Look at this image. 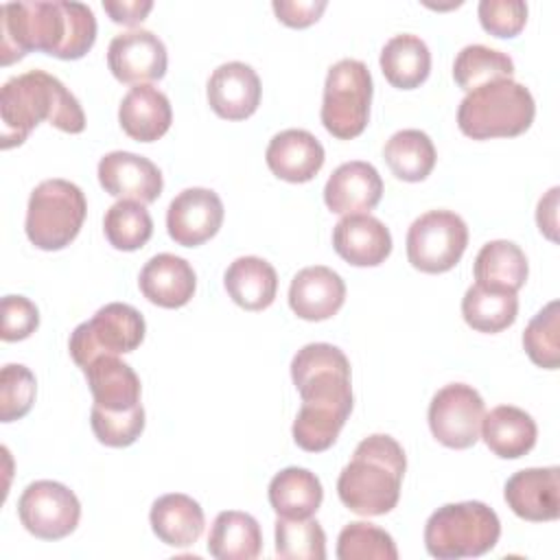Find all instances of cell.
I'll return each instance as SVG.
<instances>
[{
    "label": "cell",
    "instance_id": "obj_34",
    "mask_svg": "<svg viewBox=\"0 0 560 560\" xmlns=\"http://www.w3.org/2000/svg\"><path fill=\"white\" fill-rule=\"evenodd\" d=\"M350 411V407L341 405L302 402L291 429L295 444L308 453L330 448L337 442L339 431L343 429Z\"/></svg>",
    "mask_w": 560,
    "mask_h": 560
},
{
    "label": "cell",
    "instance_id": "obj_12",
    "mask_svg": "<svg viewBox=\"0 0 560 560\" xmlns=\"http://www.w3.org/2000/svg\"><path fill=\"white\" fill-rule=\"evenodd\" d=\"M483 416V398L466 383L444 385L429 402V429L448 448H470L479 440Z\"/></svg>",
    "mask_w": 560,
    "mask_h": 560
},
{
    "label": "cell",
    "instance_id": "obj_35",
    "mask_svg": "<svg viewBox=\"0 0 560 560\" xmlns=\"http://www.w3.org/2000/svg\"><path fill=\"white\" fill-rule=\"evenodd\" d=\"M512 74L514 61L510 59V55L483 44L464 46L453 61V79L466 92L490 81L512 79Z\"/></svg>",
    "mask_w": 560,
    "mask_h": 560
},
{
    "label": "cell",
    "instance_id": "obj_5",
    "mask_svg": "<svg viewBox=\"0 0 560 560\" xmlns=\"http://www.w3.org/2000/svg\"><path fill=\"white\" fill-rule=\"evenodd\" d=\"M501 536L497 512L481 501L438 508L424 525V547L438 560L477 558L494 549Z\"/></svg>",
    "mask_w": 560,
    "mask_h": 560
},
{
    "label": "cell",
    "instance_id": "obj_23",
    "mask_svg": "<svg viewBox=\"0 0 560 560\" xmlns=\"http://www.w3.org/2000/svg\"><path fill=\"white\" fill-rule=\"evenodd\" d=\"M118 122L129 138L138 142H153L162 138L173 122L171 101L155 85L138 83L122 96Z\"/></svg>",
    "mask_w": 560,
    "mask_h": 560
},
{
    "label": "cell",
    "instance_id": "obj_9",
    "mask_svg": "<svg viewBox=\"0 0 560 560\" xmlns=\"http://www.w3.org/2000/svg\"><path fill=\"white\" fill-rule=\"evenodd\" d=\"M291 378L302 402H328L352 409L350 361L332 343H306L291 359Z\"/></svg>",
    "mask_w": 560,
    "mask_h": 560
},
{
    "label": "cell",
    "instance_id": "obj_40",
    "mask_svg": "<svg viewBox=\"0 0 560 560\" xmlns=\"http://www.w3.org/2000/svg\"><path fill=\"white\" fill-rule=\"evenodd\" d=\"M90 422L101 444L112 448H122L133 444L144 431V409L142 405H136L133 409H127V411H109L92 405Z\"/></svg>",
    "mask_w": 560,
    "mask_h": 560
},
{
    "label": "cell",
    "instance_id": "obj_17",
    "mask_svg": "<svg viewBox=\"0 0 560 560\" xmlns=\"http://www.w3.org/2000/svg\"><path fill=\"white\" fill-rule=\"evenodd\" d=\"M208 103L225 120H245L260 105V79L249 63L228 61L212 70L208 79Z\"/></svg>",
    "mask_w": 560,
    "mask_h": 560
},
{
    "label": "cell",
    "instance_id": "obj_8",
    "mask_svg": "<svg viewBox=\"0 0 560 560\" xmlns=\"http://www.w3.org/2000/svg\"><path fill=\"white\" fill-rule=\"evenodd\" d=\"M144 332L147 324L138 308L125 302H109L72 330L68 341L70 357L83 370L98 354L133 352Z\"/></svg>",
    "mask_w": 560,
    "mask_h": 560
},
{
    "label": "cell",
    "instance_id": "obj_32",
    "mask_svg": "<svg viewBox=\"0 0 560 560\" xmlns=\"http://www.w3.org/2000/svg\"><path fill=\"white\" fill-rule=\"evenodd\" d=\"M472 273L479 284L518 291L527 280L529 265L525 252L516 243L499 238L479 249Z\"/></svg>",
    "mask_w": 560,
    "mask_h": 560
},
{
    "label": "cell",
    "instance_id": "obj_10",
    "mask_svg": "<svg viewBox=\"0 0 560 560\" xmlns=\"http://www.w3.org/2000/svg\"><path fill=\"white\" fill-rule=\"evenodd\" d=\"M468 245V225L453 210H429L407 232V258L424 273L453 269Z\"/></svg>",
    "mask_w": 560,
    "mask_h": 560
},
{
    "label": "cell",
    "instance_id": "obj_13",
    "mask_svg": "<svg viewBox=\"0 0 560 560\" xmlns=\"http://www.w3.org/2000/svg\"><path fill=\"white\" fill-rule=\"evenodd\" d=\"M223 201L210 188H186L173 197L166 210L168 236L184 247L210 241L223 223Z\"/></svg>",
    "mask_w": 560,
    "mask_h": 560
},
{
    "label": "cell",
    "instance_id": "obj_39",
    "mask_svg": "<svg viewBox=\"0 0 560 560\" xmlns=\"http://www.w3.org/2000/svg\"><path fill=\"white\" fill-rule=\"evenodd\" d=\"M339 560H396L394 538L372 523H348L337 538Z\"/></svg>",
    "mask_w": 560,
    "mask_h": 560
},
{
    "label": "cell",
    "instance_id": "obj_33",
    "mask_svg": "<svg viewBox=\"0 0 560 560\" xmlns=\"http://www.w3.org/2000/svg\"><path fill=\"white\" fill-rule=\"evenodd\" d=\"M389 171L402 182H422L435 166L433 140L420 129H400L383 147Z\"/></svg>",
    "mask_w": 560,
    "mask_h": 560
},
{
    "label": "cell",
    "instance_id": "obj_16",
    "mask_svg": "<svg viewBox=\"0 0 560 560\" xmlns=\"http://www.w3.org/2000/svg\"><path fill=\"white\" fill-rule=\"evenodd\" d=\"M508 508L534 523L556 521L560 516V470L558 466L547 468H523L514 472L503 488Z\"/></svg>",
    "mask_w": 560,
    "mask_h": 560
},
{
    "label": "cell",
    "instance_id": "obj_6",
    "mask_svg": "<svg viewBox=\"0 0 560 560\" xmlns=\"http://www.w3.org/2000/svg\"><path fill=\"white\" fill-rule=\"evenodd\" d=\"M88 214V201L83 190L61 177L39 182L26 206L24 230L28 241L44 249L57 252L70 245Z\"/></svg>",
    "mask_w": 560,
    "mask_h": 560
},
{
    "label": "cell",
    "instance_id": "obj_2",
    "mask_svg": "<svg viewBox=\"0 0 560 560\" xmlns=\"http://www.w3.org/2000/svg\"><path fill=\"white\" fill-rule=\"evenodd\" d=\"M42 120L66 133L85 129V114L77 96L57 77L44 70H28L7 79L0 90L2 149L22 144Z\"/></svg>",
    "mask_w": 560,
    "mask_h": 560
},
{
    "label": "cell",
    "instance_id": "obj_29",
    "mask_svg": "<svg viewBox=\"0 0 560 560\" xmlns=\"http://www.w3.org/2000/svg\"><path fill=\"white\" fill-rule=\"evenodd\" d=\"M262 547L258 521L238 510L219 512L208 536V551L217 560H254Z\"/></svg>",
    "mask_w": 560,
    "mask_h": 560
},
{
    "label": "cell",
    "instance_id": "obj_28",
    "mask_svg": "<svg viewBox=\"0 0 560 560\" xmlns=\"http://www.w3.org/2000/svg\"><path fill=\"white\" fill-rule=\"evenodd\" d=\"M322 499V481L308 468L289 466L269 481V503L278 516L311 518L319 510Z\"/></svg>",
    "mask_w": 560,
    "mask_h": 560
},
{
    "label": "cell",
    "instance_id": "obj_27",
    "mask_svg": "<svg viewBox=\"0 0 560 560\" xmlns=\"http://www.w3.org/2000/svg\"><path fill=\"white\" fill-rule=\"evenodd\" d=\"M228 295L245 311L271 306L278 293V273L265 258L238 256L223 273Z\"/></svg>",
    "mask_w": 560,
    "mask_h": 560
},
{
    "label": "cell",
    "instance_id": "obj_14",
    "mask_svg": "<svg viewBox=\"0 0 560 560\" xmlns=\"http://www.w3.org/2000/svg\"><path fill=\"white\" fill-rule=\"evenodd\" d=\"M107 66L122 83L158 81L166 74V46L153 31L131 28L109 42Z\"/></svg>",
    "mask_w": 560,
    "mask_h": 560
},
{
    "label": "cell",
    "instance_id": "obj_20",
    "mask_svg": "<svg viewBox=\"0 0 560 560\" xmlns=\"http://www.w3.org/2000/svg\"><path fill=\"white\" fill-rule=\"evenodd\" d=\"M265 160L276 177L291 184H304L319 173L326 153L311 131L284 129L269 140Z\"/></svg>",
    "mask_w": 560,
    "mask_h": 560
},
{
    "label": "cell",
    "instance_id": "obj_19",
    "mask_svg": "<svg viewBox=\"0 0 560 560\" xmlns=\"http://www.w3.org/2000/svg\"><path fill=\"white\" fill-rule=\"evenodd\" d=\"M335 252L354 267H376L392 252V234L385 223L372 214H346L332 228Z\"/></svg>",
    "mask_w": 560,
    "mask_h": 560
},
{
    "label": "cell",
    "instance_id": "obj_41",
    "mask_svg": "<svg viewBox=\"0 0 560 560\" xmlns=\"http://www.w3.org/2000/svg\"><path fill=\"white\" fill-rule=\"evenodd\" d=\"M37 394L35 374L22 363H7L0 372V420L13 422L24 418Z\"/></svg>",
    "mask_w": 560,
    "mask_h": 560
},
{
    "label": "cell",
    "instance_id": "obj_26",
    "mask_svg": "<svg viewBox=\"0 0 560 560\" xmlns=\"http://www.w3.org/2000/svg\"><path fill=\"white\" fill-rule=\"evenodd\" d=\"M534 418L514 405H499L483 416L481 438L486 446L501 459H518L536 444Z\"/></svg>",
    "mask_w": 560,
    "mask_h": 560
},
{
    "label": "cell",
    "instance_id": "obj_15",
    "mask_svg": "<svg viewBox=\"0 0 560 560\" xmlns=\"http://www.w3.org/2000/svg\"><path fill=\"white\" fill-rule=\"evenodd\" d=\"M98 182L112 197L153 203L164 188L160 168L144 155L109 151L98 162Z\"/></svg>",
    "mask_w": 560,
    "mask_h": 560
},
{
    "label": "cell",
    "instance_id": "obj_30",
    "mask_svg": "<svg viewBox=\"0 0 560 560\" xmlns=\"http://www.w3.org/2000/svg\"><path fill=\"white\" fill-rule=\"evenodd\" d=\"M378 63L385 79L394 88L413 90L424 83L431 72V52L422 37L413 33H400L387 39Z\"/></svg>",
    "mask_w": 560,
    "mask_h": 560
},
{
    "label": "cell",
    "instance_id": "obj_18",
    "mask_svg": "<svg viewBox=\"0 0 560 560\" xmlns=\"http://www.w3.org/2000/svg\"><path fill=\"white\" fill-rule=\"evenodd\" d=\"M346 300V282L337 271L324 265L300 269L289 287L291 311L306 322L332 317Z\"/></svg>",
    "mask_w": 560,
    "mask_h": 560
},
{
    "label": "cell",
    "instance_id": "obj_38",
    "mask_svg": "<svg viewBox=\"0 0 560 560\" xmlns=\"http://www.w3.org/2000/svg\"><path fill=\"white\" fill-rule=\"evenodd\" d=\"M560 304L551 300L527 324L523 332V348L527 357L545 370L560 365Z\"/></svg>",
    "mask_w": 560,
    "mask_h": 560
},
{
    "label": "cell",
    "instance_id": "obj_43",
    "mask_svg": "<svg viewBox=\"0 0 560 560\" xmlns=\"http://www.w3.org/2000/svg\"><path fill=\"white\" fill-rule=\"evenodd\" d=\"M2 341H22L31 337L39 326V311L37 306L24 295H4L2 304Z\"/></svg>",
    "mask_w": 560,
    "mask_h": 560
},
{
    "label": "cell",
    "instance_id": "obj_1",
    "mask_svg": "<svg viewBox=\"0 0 560 560\" xmlns=\"http://www.w3.org/2000/svg\"><path fill=\"white\" fill-rule=\"evenodd\" d=\"M0 61L9 66L31 50L81 59L96 39L94 11L74 0L7 2L0 9Z\"/></svg>",
    "mask_w": 560,
    "mask_h": 560
},
{
    "label": "cell",
    "instance_id": "obj_21",
    "mask_svg": "<svg viewBox=\"0 0 560 560\" xmlns=\"http://www.w3.org/2000/svg\"><path fill=\"white\" fill-rule=\"evenodd\" d=\"M383 197L378 171L363 160L343 162L332 171L324 186V201L337 214L370 212Z\"/></svg>",
    "mask_w": 560,
    "mask_h": 560
},
{
    "label": "cell",
    "instance_id": "obj_44",
    "mask_svg": "<svg viewBox=\"0 0 560 560\" xmlns=\"http://www.w3.org/2000/svg\"><path fill=\"white\" fill-rule=\"evenodd\" d=\"M326 4V0H273L271 9L287 26L304 28L319 20Z\"/></svg>",
    "mask_w": 560,
    "mask_h": 560
},
{
    "label": "cell",
    "instance_id": "obj_11",
    "mask_svg": "<svg viewBox=\"0 0 560 560\" xmlns=\"http://www.w3.org/2000/svg\"><path fill=\"white\" fill-rule=\"evenodd\" d=\"M18 516L24 529L35 538L59 540L77 529L81 503L68 486L39 479L24 488L18 501Z\"/></svg>",
    "mask_w": 560,
    "mask_h": 560
},
{
    "label": "cell",
    "instance_id": "obj_7",
    "mask_svg": "<svg viewBox=\"0 0 560 560\" xmlns=\"http://www.w3.org/2000/svg\"><path fill=\"white\" fill-rule=\"evenodd\" d=\"M372 74L359 59H339L328 68L322 98V122L328 133L350 140L363 133L370 120Z\"/></svg>",
    "mask_w": 560,
    "mask_h": 560
},
{
    "label": "cell",
    "instance_id": "obj_3",
    "mask_svg": "<svg viewBox=\"0 0 560 560\" xmlns=\"http://www.w3.org/2000/svg\"><path fill=\"white\" fill-rule=\"evenodd\" d=\"M407 470L402 446L387 433L363 438L337 479L341 503L361 516H381L396 508Z\"/></svg>",
    "mask_w": 560,
    "mask_h": 560
},
{
    "label": "cell",
    "instance_id": "obj_42",
    "mask_svg": "<svg viewBox=\"0 0 560 560\" xmlns=\"http://www.w3.org/2000/svg\"><path fill=\"white\" fill-rule=\"evenodd\" d=\"M477 15L490 35L514 37L527 22V4L523 0H481Z\"/></svg>",
    "mask_w": 560,
    "mask_h": 560
},
{
    "label": "cell",
    "instance_id": "obj_4",
    "mask_svg": "<svg viewBox=\"0 0 560 560\" xmlns=\"http://www.w3.org/2000/svg\"><path fill=\"white\" fill-rule=\"evenodd\" d=\"M534 114L532 92L518 81L499 79L466 92L457 109V125L472 140L514 138L532 127Z\"/></svg>",
    "mask_w": 560,
    "mask_h": 560
},
{
    "label": "cell",
    "instance_id": "obj_37",
    "mask_svg": "<svg viewBox=\"0 0 560 560\" xmlns=\"http://www.w3.org/2000/svg\"><path fill=\"white\" fill-rule=\"evenodd\" d=\"M276 553L282 560H324L326 534L315 518L278 516Z\"/></svg>",
    "mask_w": 560,
    "mask_h": 560
},
{
    "label": "cell",
    "instance_id": "obj_46",
    "mask_svg": "<svg viewBox=\"0 0 560 560\" xmlns=\"http://www.w3.org/2000/svg\"><path fill=\"white\" fill-rule=\"evenodd\" d=\"M558 192L560 188L553 186L545 197H540L538 201V208H536V223L540 228V232L556 241V228H558V221H556V208H558Z\"/></svg>",
    "mask_w": 560,
    "mask_h": 560
},
{
    "label": "cell",
    "instance_id": "obj_22",
    "mask_svg": "<svg viewBox=\"0 0 560 560\" xmlns=\"http://www.w3.org/2000/svg\"><path fill=\"white\" fill-rule=\"evenodd\" d=\"M138 284L151 304L162 308H179L195 295L197 276L188 260L164 252L144 262Z\"/></svg>",
    "mask_w": 560,
    "mask_h": 560
},
{
    "label": "cell",
    "instance_id": "obj_25",
    "mask_svg": "<svg viewBox=\"0 0 560 560\" xmlns=\"http://www.w3.org/2000/svg\"><path fill=\"white\" fill-rule=\"evenodd\" d=\"M153 534L168 547H190L203 534V510L201 505L182 492L162 494L153 501L149 512Z\"/></svg>",
    "mask_w": 560,
    "mask_h": 560
},
{
    "label": "cell",
    "instance_id": "obj_31",
    "mask_svg": "<svg viewBox=\"0 0 560 560\" xmlns=\"http://www.w3.org/2000/svg\"><path fill=\"white\" fill-rule=\"evenodd\" d=\"M518 315L516 291L486 287L475 282L462 298L464 322L479 332H501L514 324Z\"/></svg>",
    "mask_w": 560,
    "mask_h": 560
},
{
    "label": "cell",
    "instance_id": "obj_24",
    "mask_svg": "<svg viewBox=\"0 0 560 560\" xmlns=\"http://www.w3.org/2000/svg\"><path fill=\"white\" fill-rule=\"evenodd\" d=\"M92 398L96 407L109 411H127L140 405V378L133 368L118 354H98L85 368Z\"/></svg>",
    "mask_w": 560,
    "mask_h": 560
},
{
    "label": "cell",
    "instance_id": "obj_45",
    "mask_svg": "<svg viewBox=\"0 0 560 560\" xmlns=\"http://www.w3.org/2000/svg\"><path fill=\"white\" fill-rule=\"evenodd\" d=\"M103 9L116 24H140L153 9L151 0H103Z\"/></svg>",
    "mask_w": 560,
    "mask_h": 560
},
{
    "label": "cell",
    "instance_id": "obj_36",
    "mask_svg": "<svg viewBox=\"0 0 560 560\" xmlns=\"http://www.w3.org/2000/svg\"><path fill=\"white\" fill-rule=\"evenodd\" d=\"M105 238L114 249L136 252L147 245L153 234V219L144 203L120 199L105 212L103 219Z\"/></svg>",
    "mask_w": 560,
    "mask_h": 560
}]
</instances>
